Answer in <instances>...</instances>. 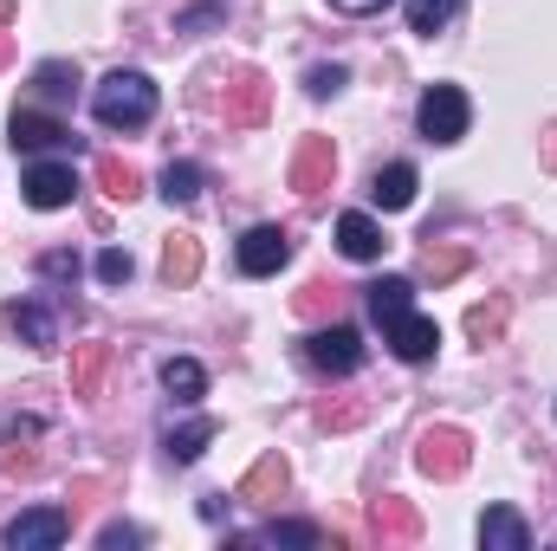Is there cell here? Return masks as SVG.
<instances>
[{
    "label": "cell",
    "mask_w": 557,
    "mask_h": 551,
    "mask_svg": "<svg viewBox=\"0 0 557 551\" xmlns=\"http://www.w3.org/2000/svg\"><path fill=\"white\" fill-rule=\"evenodd\" d=\"M91 118L104 131H143L156 118V85L143 72H111L98 91H91Z\"/></svg>",
    "instance_id": "1"
},
{
    "label": "cell",
    "mask_w": 557,
    "mask_h": 551,
    "mask_svg": "<svg viewBox=\"0 0 557 551\" xmlns=\"http://www.w3.org/2000/svg\"><path fill=\"white\" fill-rule=\"evenodd\" d=\"M467 461H473V441H467V428H447V421L421 428L416 467L428 474V480H460V474H467Z\"/></svg>",
    "instance_id": "2"
},
{
    "label": "cell",
    "mask_w": 557,
    "mask_h": 551,
    "mask_svg": "<svg viewBox=\"0 0 557 551\" xmlns=\"http://www.w3.org/2000/svg\"><path fill=\"white\" fill-rule=\"evenodd\" d=\"M416 124H421V137H428V143H460V137H467V124H473V105H467V91H460V85H428Z\"/></svg>",
    "instance_id": "3"
},
{
    "label": "cell",
    "mask_w": 557,
    "mask_h": 551,
    "mask_svg": "<svg viewBox=\"0 0 557 551\" xmlns=\"http://www.w3.org/2000/svg\"><path fill=\"white\" fill-rule=\"evenodd\" d=\"M305 364L324 370V377H357L363 370V338L350 325H324V331L305 338Z\"/></svg>",
    "instance_id": "4"
},
{
    "label": "cell",
    "mask_w": 557,
    "mask_h": 551,
    "mask_svg": "<svg viewBox=\"0 0 557 551\" xmlns=\"http://www.w3.org/2000/svg\"><path fill=\"white\" fill-rule=\"evenodd\" d=\"M331 182H337V143L331 137H305L298 149H292V188H298L305 201H318Z\"/></svg>",
    "instance_id": "5"
},
{
    "label": "cell",
    "mask_w": 557,
    "mask_h": 551,
    "mask_svg": "<svg viewBox=\"0 0 557 551\" xmlns=\"http://www.w3.org/2000/svg\"><path fill=\"white\" fill-rule=\"evenodd\" d=\"M65 532H72L65 506H33V513H20L7 526V551H52V546H65Z\"/></svg>",
    "instance_id": "6"
},
{
    "label": "cell",
    "mask_w": 557,
    "mask_h": 551,
    "mask_svg": "<svg viewBox=\"0 0 557 551\" xmlns=\"http://www.w3.org/2000/svg\"><path fill=\"white\" fill-rule=\"evenodd\" d=\"M383 338H389V351H396L403 364H428V357L441 351V325H434V318H421L416 305H409V311H396V318H383Z\"/></svg>",
    "instance_id": "7"
},
{
    "label": "cell",
    "mask_w": 557,
    "mask_h": 551,
    "mask_svg": "<svg viewBox=\"0 0 557 551\" xmlns=\"http://www.w3.org/2000/svg\"><path fill=\"white\" fill-rule=\"evenodd\" d=\"M227 124L234 131H253V124H267V111H273V85L260 78V72H240L234 85H227Z\"/></svg>",
    "instance_id": "8"
},
{
    "label": "cell",
    "mask_w": 557,
    "mask_h": 551,
    "mask_svg": "<svg viewBox=\"0 0 557 551\" xmlns=\"http://www.w3.org/2000/svg\"><path fill=\"white\" fill-rule=\"evenodd\" d=\"M285 260H292V234H285V228H247V241H240V273L267 279V273H278Z\"/></svg>",
    "instance_id": "9"
},
{
    "label": "cell",
    "mask_w": 557,
    "mask_h": 551,
    "mask_svg": "<svg viewBox=\"0 0 557 551\" xmlns=\"http://www.w3.org/2000/svg\"><path fill=\"white\" fill-rule=\"evenodd\" d=\"M370 532H376L383 546H416V539H421V513L409 506V500H396V493H389V500H376V506H370Z\"/></svg>",
    "instance_id": "10"
},
{
    "label": "cell",
    "mask_w": 557,
    "mask_h": 551,
    "mask_svg": "<svg viewBox=\"0 0 557 551\" xmlns=\"http://www.w3.org/2000/svg\"><path fill=\"white\" fill-rule=\"evenodd\" d=\"M72 195H78L72 162H33V169H26V201H33V208H65Z\"/></svg>",
    "instance_id": "11"
},
{
    "label": "cell",
    "mask_w": 557,
    "mask_h": 551,
    "mask_svg": "<svg viewBox=\"0 0 557 551\" xmlns=\"http://www.w3.org/2000/svg\"><path fill=\"white\" fill-rule=\"evenodd\" d=\"M0 461H7V474L20 480V474H39V454H33V441H39V415H13L7 428H0Z\"/></svg>",
    "instance_id": "12"
},
{
    "label": "cell",
    "mask_w": 557,
    "mask_h": 551,
    "mask_svg": "<svg viewBox=\"0 0 557 551\" xmlns=\"http://www.w3.org/2000/svg\"><path fill=\"white\" fill-rule=\"evenodd\" d=\"M7 143H13V149H59V143H72V131H65L59 118H46V111H13Z\"/></svg>",
    "instance_id": "13"
},
{
    "label": "cell",
    "mask_w": 557,
    "mask_h": 551,
    "mask_svg": "<svg viewBox=\"0 0 557 551\" xmlns=\"http://www.w3.org/2000/svg\"><path fill=\"white\" fill-rule=\"evenodd\" d=\"M337 247H344V260H383V247H389V241H383V228H376L370 215H357V208H350V215L337 221Z\"/></svg>",
    "instance_id": "14"
},
{
    "label": "cell",
    "mask_w": 557,
    "mask_h": 551,
    "mask_svg": "<svg viewBox=\"0 0 557 551\" xmlns=\"http://www.w3.org/2000/svg\"><path fill=\"white\" fill-rule=\"evenodd\" d=\"M480 546L486 551H525L532 546V526H525L512 506H486V519H480Z\"/></svg>",
    "instance_id": "15"
},
{
    "label": "cell",
    "mask_w": 557,
    "mask_h": 551,
    "mask_svg": "<svg viewBox=\"0 0 557 551\" xmlns=\"http://www.w3.org/2000/svg\"><path fill=\"white\" fill-rule=\"evenodd\" d=\"M111 344H78L72 351V396H98L104 390V377H111Z\"/></svg>",
    "instance_id": "16"
},
{
    "label": "cell",
    "mask_w": 557,
    "mask_h": 551,
    "mask_svg": "<svg viewBox=\"0 0 557 551\" xmlns=\"http://www.w3.org/2000/svg\"><path fill=\"white\" fill-rule=\"evenodd\" d=\"M285 480H292V467H285V454H260L253 467H247V480H240V500H253V506H267L285 493Z\"/></svg>",
    "instance_id": "17"
},
{
    "label": "cell",
    "mask_w": 557,
    "mask_h": 551,
    "mask_svg": "<svg viewBox=\"0 0 557 551\" xmlns=\"http://www.w3.org/2000/svg\"><path fill=\"white\" fill-rule=\"evenodd\" d=\"M7 325L33 344V351H52L59 344V325H52V311L39 305V298H26V305H7Z\"/></svg>",
    "instance_id": "18"
},
{
    "label": "cell",
    "mask_w": 557,
    "mask_h": 551,
    "mask_svg": "<svg viewBox=\"0 0 557 551\" xmlns=\"http://www.w3.org/2000/svg\"><path fill=\"white\" fill-rule=\"evenodd\" d=\"M195 273H201V241L195 234H169L162 241V279L169 285H195Z\"/></svg>",
    "instance_id": "19"
},
{
    "label": "cell",
    "mask_w": 557,
    "mask_h": 551,
    "mask_svg": "<svg viewBox=\"0 0 557 551\" xmlns=\"http://www.w3.org/2000/svg\"><path fill=\"white\" fill-rule=\"evenodd\" d=\"M370 195H376V208H409L416 201V169L409 162H389V169H376V182H370Z\"/></svg>",
    "instance_id": "20"
},
{
    "label": "cell",
    "mask_w": 557,
    "mask_h": 551,
    "mask_svg": "<svg viewBox=\"0 0 557 551\" xmlns=\"http://www.w3.org/2000/svg\"><path fill=\"white\" fill-rule=\"evenodd\" d=\"M162 390H169L175 403H201V390H208V370H201L195 357H169V364H162Z\"/></svg>",
    "instance_id": "21"
},
{
    "label": "cell",
    "mask_w": 557,
    "mask_h": 551,
    "mask_svg": "<svg viewBox=\"0 0 557 551\" xmlns=\"http://www.w3.org/2000/svg\"><path fill=\"white\" fill-rule=\"evenodd\" d=\"M363 292H370V318H376V325L416 305V285H409V279H376V285H363Z\"/></svg>",
    "instance_id": "22"
},
{
    "label": "cell",
    "mask_w": 557,
    "mask_h": 551,
    "mask_svg": "<svg viewBox=\"0 0 557 551\" xmlns=\"http://www.w3.org/2000/svg\"><path fill=\"white\" fill-rule=\"evenodd\" d=\"M506 318H512V305H506V298H486V305L467 311V338H473V344H499V338H506Z\"/></svg>",
    "instance_id": "23"
},
{
    "label": "cell",
    "mask_w": 557,
    "mask_h": 551,
    "mask_svg": "<svg viewBox=\"0 0 557 551\" xmlns=\"http://www.w3.org/2000/svg\"><path fill=\"white\" fill-rule=\"evenodd\" d=\"M208 441H214V421H208V415H195V421L169 428V461H201V454H208Z\"/></svg>",
    "instance_id": "24"
},
{
    "label": "cell",
    "mask_w": 557,
    "mask_h": 551,
    "mask_svg": "<svg viewBox=\"0 0 557 551\" xmlns=\"http://www.w3.org/2000/svg\"><path fill=\"white\" fill-rule=\"evenodd\" d=\"M98 182H104V195H111V201H137V195H143V175L124 162V156H98Z\"/></svg>",
    "instance_id": "25"
},
{
    "label": "cell",
    "mask_w": 557,
    "mask_h": 551,
    "mask_svg": "<svg viewBox=\"0 0 557 551\" xmlns=\"http://www.w3.org/2000/svg\"><path fill=\"white\" fill-rule=\"evenodd\" d=\"M33 85H39V98H52V105H65V98L78 91V65H72V59H46V65L33 72Z\"/></svg>",
    "instance_id": "26"
},
{
    "label": "cell",
    "mask_w": 557,
    "mask_h": 551,
    "mask_svg": "<svg viewBox=\"0 0 557 551\" xmlns=\"http://www.w3.org/2000/svg\"><path fill=\"white\" fill-rule=\"evenodd\" d=\"M337 298H344V292H337L331 279H305V285H298V298H292V311H298V318H331V311H337Z\"/></svg>",
    "instance_id": "27"
},
{
    "label": "cell",
    "mask_w": 557,
    "mask_h": 551,
    "mask_svg": "<svg viewBox=\"0 0 557 551\" xmlns=\"http://www.w3.org/2000/svg\"><path fill=\"white\" fill-rule=\"evenodd\" d=\"M460 13V0H409V33H441Z\"/></svg>",
    "instance_id": "28"
},
{
    "label": "cell",
    "mask_w": 557,
    "mask_h": 551,
    "mask_svg": "<svg viewBox=\"0 0 557 551\" xmlns=\"http://www.w3.org/2000/svg\"><path fill=\"white\" fill-rule=\"evenodd\" d=\"M162 195H169V201H195V195H201V169H195V162H169V169H162Z\"/></svg>",
    "instance_id": "29"
},
{
    "label": "cell",
    "mask_w": 557,
    "mask_h": 551,
    "mask_svg": "<svg viewBox=\"0 0 557 551\" xmlns=\"http://www.w3.org/2000/svg\"><path fill=\"white\" fill-rule=\"evenodd\" d=\"M357 421H363V403H350V396L344 403H331V396L318 403V428H357Z\"/></svg>",
    "instance_id": "30"
},
{
    "label": "cell",
    "mask_w": 557,
    "mask_h": 551,
    "mask_svg": "<svg viewBox=\"0 0 557 551\" xmlns=\"http://www.w3.org/2000/svg\"><path fill=\"white\" fill-rule=\"evenodd\" d=\"M131 273H137V260H131L124 247H104V254H98V279H104V285H124Z\"/></svg>",
    "instance_id": "31"
},
{
    "label": "cell",
    "mask_w": 557,
    "mask_h": 551,
    "mask_svg": "<svg viewBox=\"0 0 557 551\" xmlns=\"http://www.w3.org/2000/svg\"><path fill=\"white\" fill-rule=\"evenodd\" d=\"M273 546H318V526H298V519H273V532H267Z\"/></svg>",
    "instance_id": "32"
},
{
    "label": "cell",
    "mask_w": 557,
    "mask_h": 551,
    "mask_svg": "<svg viewBox=\"0 0 557 551\" xmlns=\"http://www.w3.org/2000/svg\"><path fill=\"white\" fill-rule=\"evenodd\" d=\"M305 91H311V98H331V91H344V65H311Z\"/></svg>",
    "instance_id": "33"
},
{
    "label": "cell",
    "mask_w": 557,
    "mask_h": 551,
    "mask_svg": "<svg viewBox=\"0 0 557 551\" xmlns=\"http://www.w3.org/2000/svg\"><path fill=\"white\" fill-rule=\"evenodd\" d=\"M460 267H467V254H428V260H421V279H434V285H441V279H454Z\"/></svg>",
    "instance_id": "34"
},
{
    "label": "cell",
    "mask_w": 557,
    "mask_h": 551,
    "mask_svg": "<svg viewBox=\"0 0 557 551\" xmlns=\"http://www.w3.org/2000/svg\"><path fill=\"white\" fill-rule=\"evenodd\" d=\"M39 273H46V279H78V254H65V247H59V254H46V260H39Z\"/></svg>",
    "instance_id": "35"
},
{
    "label": "cell",
    "mask_w": 557,
    "mask_h": 551,
    "mask_svg": "<svg viewBox=\"0 0 557 551\" xmlns=\"http://www.w3.org/2000/svg\"><path fill=\"white\" fill-rule=\"evenodd\" d=\"M98 546H104V551H131V546H143V532H137V526H104V532H98Z\"/></svg>",
    "instance_id": "36"
},
{
    "label": "cell",
    "mask_w": 557,
    "mask_h": 551,
    "mask_svg": "<svg viewBox=\"0 0 557 551\" xmlns=\"http://www.w3.org/2000/svg\"><path fill=\"white\" fill-rule=\"evenodd\" d=\"M214 20H221V7H195V13H182V20H175V33H208Z\"/></svg>",
    "instance_id": "37"
},
{
    "label": "cell",
    "mask_w": 557,
    "mask_h": 551,
    "mask_svg": "<svg viewBox=\"0 0 557 551\" xmlns=\"http://www.w3.org/2000/svg\"><path fill=\"white\" fill-rule=\"evenodd\" d=\"M104 500V480H78L72 487V513H85V506H98Z\"/></svg>",
    "instance_id": "38"
},
{
    "label": "cell",
    "mask_w": 557,
    "mask_h": 551,
    "mask_svg": "<svg viewBox=\"0 0 557 551\" xmlns=\"http://www.w3.org/2000/svg\"><path fill=\"white\" fill-rule=\"evenodd\" d=\"M337 13H376V7H389V0H331Z\"/></svg>",
    "instance_id": "39"
},
{
    "label": "cell",
    "mask_w": 557,
    "mask_h": 551,
    "mask_svg": "<svg viewBox=\"0 0 557 551\" xmlns=\"http://www.w3.org/2000/svg\"><path fill=\"white\" fill-rule=\"evenodd\" d=\"M539 156H545V169H557V124L539 137Z\"/></svg>",
    "instance_id": "40"
},
{
    "label": "cell",
    "mask_w": 557,
    "mask_h": 551,
    "mask_svg": "<svg viewBox=\"0 0 557 551\" xmlns=\"http://www.w3.org/2000/svg\"><path fill=\"white\" fill-rule=\"evenodd\" d=\"M7 59H13V33L0 26V65H7Z\"/></svg>",
    "instance_id": "41"
},
{
    "label": "cell",
    "mask_w": 557,
    "mask_h": 551,
    "mask_svg": "<svg viewBox=\"0 0 557 551\" xmlns=\"http://www.w3.org/2000/svg\"><path fill=\"white\" fill-rule=\"evenodd\" d=\"M13 7H20V0H0V26H7V20H13Z\"/></svg>",
    "instance_id": "42"
}]
</instances>
